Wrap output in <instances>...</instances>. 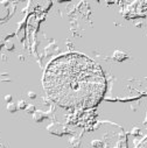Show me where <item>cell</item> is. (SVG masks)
Instances as JSON below:
<instances>
[{
    "label": "cell",
    "instance_id": "3957f363",
    "mask_svg": "<svg viewBox=\"0 0 147 148\" xmlns=\"http://www.w3.org/2000/svg\"><path fill=\"white\" fill-rule=\"evenodd\" d=\"M145 125L147 126V117H146V121H145ZM137 148H147V135L139 142V145L137 146Z\"/></svg>",
    "mask_w": 147,
    "mask_h": 148
},
{
    "label": "cell",
    "instance_id": "7a4b0ae2",
    "mask_svg": "<svg viewBox=\"0 0 147 148\" xmlns=\"http://www.w3.org/2000/svg\"><path fill=\"white\" fill-rule=\"evenodd\" d=\"M77 148H127V139L123 127L103 120L95 123L81 134Z\"/></svg>",
    "mask_w": 147,
    "mask_h": 148
},
{
    "label": "cell",
    "instance_id": "6da1fadb",
    "mask_svg": "<svg viewBox=\"0 0 147 148\" xmlns=\"http://www.w3.org/2000/svg\"><path fill=\"white\" fill-rule=\"evenodd\" d=\"M48 97L67 110L96 107L107 89L103 69L81 53H68L53 60L43 75Z\"/></svg>",
    "mask_w": 147,
    "mask_h": 148
}]
</instances>
